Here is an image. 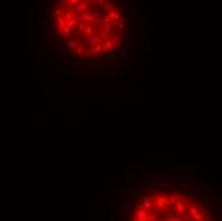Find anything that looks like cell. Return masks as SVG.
I'll list each match as a JSON object with an SVG mask.
<instances>
[{
	"label": "cell",
	"mask_w": 222,
	"mask_h": 221,
	"mask_svg": "<svg viewBox=\"0 0 222 221\" xmlns=\"http://www.w3.org/2000/svg\"><path fill=\"white\" fill-rule=\"evenodd\" d=\"M130 221H213L208 210L176 191H152L132 211Z\"/></svg>",
	"instance_id": "6da1fadb"
}]
</instances>
